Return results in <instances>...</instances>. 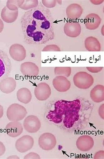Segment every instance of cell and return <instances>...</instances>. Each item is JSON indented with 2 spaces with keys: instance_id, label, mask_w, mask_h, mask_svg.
Returning <instances> with one entry per match:
<instances>
[{
  "instance_id": "cell-1",
  "label": "cell",
  "mask_w": 104,
  "mask_h": 159,
  "mask_svg": "<svg viewBox=\"0 0 104 159\" xmlns=\"http://www.w3.org/2000/svg\"><path fill=\"white\" fill-rule=\"evenodd\" d=\"M21 29L27 44H45L54 39V19L50 10L41 4L26 11L21 18Z\"/></svg>"
},
{
  "instance_id": "cell-2",
  "label": "cell",
  "mask_w": 104,
  "mask_h": 159,
  "mask_svg": "<svg viewBox=\"0 0 104 159\" xmlns=\"http://www.w3.org/2000/svg\"><path fill=\"white\" fill-rule=\"evenodd\" d=\"M54 105V110L50 111L47 116L48 120L51 122L63 123L65 127L70 128L79 120L81 103L78 99L73 101L58 100Z\"/></svg>"
},
{
  "instance_id": "cell-3",
  "label": "cell",
  "mask_w": 104,
  "mask_h": 159,
  "mask_svg": "<svg viewBox=\"0 0 104 159\" xmlns=\"http://www.w3.org/2000/svg\"><path fill=\"white\" fill-rule=\"evenodd\" d=\"M74 84L76 87L82 89H89L93 85L94 79L91 75L84 71H80L73 78Z\"/></svg>"
},
{
  "instance_id": "cell-4",
  "label": "cell",
  "mask_w": 104,
  "mask_h": 159,
  "mask_svg": "<svg viewBox=\"0 0 104 159\" xmlns=\"http://www.w3.org/2000/svg\"><path fill=\"white\" fill-rule=\"evenodd\" d=\"M27 114L26 109L18 103L11 104L7 111V118L12 121H19L23 120Z\"/></svg>"
},
{
  "instance_id": "cell-5",
  "label": "cell",
  "mask_w": 104,
  "mask_h": 159,
  "mask_svg": "<svg viewBox=\"0 0 104 159\" xmlns=\"http://www.w3.org/2000/svg\"><path fill=\"white\" fill-rule=\"evenodd\" d=\"M11 62L7 54L0 49V82L6 78L11 71Z\"/></svg>"
},
{
  "instance_id": "cell-6",
  "label": "cell",
  "mask_w": 104,
  "mask_h": 159,
  "mask_svg": "<svg viewBox=\"0 0 104 159\" xmlns=\"http://www.w3.org/2000/svg\"><path fill=\"white\" fill-rule=\"evenodd\" d=\"M57 144L56 139L53 134L46 132L42 134L38 139V144L42 149L46 151L52 150Z\"/></svg>"
},
{
  "instance_id": "cell-7",
  "label": "cell",
  "mask_w": 104,
  "mask_h": 159,
  "mask_svg": "<svg viewBox=\"0 0 104 159\" xmlns=\"http://www.w3.org/2000/svg\"><path fill=\"white\" fill-rule=\"evenodd\" d=\"M34 145V139L29 135H23L17 139L16 142V149L21 153L27 152L33 148Z\"/></svg>"
},
{
  "instance_id": "cell-8",
  "label": "cell",
  "mask_w": 104,
  "mask_h": 159,
  "mask_svg": "<svg viewBox=\"0 0 104 159\" xmlns=\"http://www.w3.org/2000/svg\"><path fill=\"white\" fill-rule=\"evenodd\" d=\"M41 127V122L39 118L34 115H31L25 118L23 127L27 132L31 133H36Z\"/></svg>"
},
{
  "instance_id": "cell-9",
  "label": "cell",
  "mask_w": 104,
  "mask_h": 159,
  "mask_svg": "<svg viewBox=\"0 0 104 159\" xmlns=\"http://www.w3.org/2000/svg\"><path fill=\"white\" fill-rule=\"evenodd\" d=\"M51 93V89L46 83H39L34 89V95L40 101L47 100L50 98Z\"/></svg>"
},
{
  "instance_id": "cell-10",
  "label": "cell",
  "mask_w": 104,
  "mask_h": 159,
  "mask_svg": "<svg viewBox=\"0 0 104 159\" xmlns=\"http://www.w3.org/2000/svg\"><path fill=\"white\" fill-rule=\"evenodd\" d=\"M9 54L13 59L17 61H22L25 59L26 56V49L22 45L15 43L10 47Z\"/></svg>"
},
{
  "instance_id": "cell-11",
  "label": "cell",
  "mask_w": 104,
  "mask_h": 159,
  "mask_svg": "<svg viewBox=\"0 0 104 159\" xmlns=\"http://www.w3.org/2000/svg\"><path fill=\"white\" fill-rule=\"evenodd\" d=\"M94 141L91 136L83 135L78 138L76 142L77 148L82 152H87L92 149L94 146Z\"/></svg>"
},
{
  "instance_id": "cell-12",
  "label": "cell",
  "mask_w": 104,
  "mask_h": 159,
  "mask_svg": "<svg viewBox=\"0 0 104 159\" xmlns=\"http://www.w3.org/2000/svg\"><path fill=\"white\" fill-rule=\"evenodd\" d=\"M20 71L24 76L35 77L39 74V69L38 66L34 63L26 62L21 64Z\"/></svg>"
},
{
  "instance_id": "cell-13",
  "label": "cell",
  "mask_w": 104,
  "mask_h": 159,
  "mask_svg": "<svg viewBox=\"0 0 104 159\" xmlns=\"http://www.w3.org/2000/svg\"><path fill=\"white\" fill-rule=\"evenodd\" d=\"M64 32L68 37L76 38L81 34V25L79 22L75 21L66 22L64 25Z\"/></svg>"
},
{
  "instance_id": "cell-14",
  "label": "cell",
  "mask_w": 104,
  "mask_h": 159,
  "mask_svg": "<svg viewBox=\"0 0 104 159\" xmlns=\"http://www.w3.org/2000/svg\"><path fill=\"white\" fill-rule=\"evenodd\" d=\"M54 89L59 92H65L70 89L71 83L67 78L63 76H56L52 81Z\"/></svg>"
},
{
  "instance_id": "cell-15",
  "label": "cell",
  "mask_w": 104,
  "mask_h": 159,
  "mask_svg": "<svg viewBox=\"0 0 104 159\" xmlns=\"http://www.w3.org/2000/svg\"><path fill=\"white\" fill-rule=\"evenodd\" d=\"M6 133L11 137L15 138L20 136L23 132V128L22 124L19 121H12L5 127Z\"/></svg>"
},
{
  "instance_id": "cell-16",
  "label": "cell",
  "mask_w": 104,
  "mask_h": 159,
  "mask_svg": "<svg viewBox=\"0 0 104 159\" xmlns=\"http://www.w3.org/2000/svg\"><path fill=\"white\" fill-rule=\"evenodd\" d=\"M101 18L98 15L91 13L87 15L84 19L85 26L87 29L93 30L98 28L101 23Z\"/></svg>"
},
{
  "instance_id": "cell-17",
  "label": "cell",
  "mask_w": 104,
  "mask_h": 159,
  "mask_svg": "<svg viewBox=\"0 0 104 159\" xmlns=\"http://www.w3.org/2000/svg\"><path fill=\"white\" fill-rule=\"evenodd\" d=\"M83 12L82 7L79 4L74 3L69 5L66 9V14L69 20H76L79 19Z\"/></svg>"
},
{
  "instance_id": "cell-18",
  "label": "cell",
  "mask_w": 104,
  "mask_h": 159,
  "mask_svg": "<svg viewBox=\"0 0 104 159\" xmlns=\"http://www.w3.org/2000/svg\"><path fill=\"white\" fill-rule=\"evenodd\" d=\"M17 87V82L12 77H7L0 82V90L3 93H11Z\"/></svg>"
},
{
  "instance_id": "cell-19",
  "label": "cell",
  "mask_w": 104,
  "mask_h": 159,
  "mask_svg": "<svg viewBox=\"0 0 104 159\" xmlns=\"http://www.w3.org/2000/svg\"><path fill=\"white\" fill-rule=\"evenodd\" d=\"M90 97L95 103L103 102L104 100V86L103 85H97L92 89L90 92Z\"/></svg>"
},
{
  "instance_id": "cell-20",
  "label": "cell",
  "mask_w": 104,
  "mask_h": 159,
  "mask_svg": "<svg viewBox=\"0 0 104 159\" xmlns=\"http://www.w3.org/2000/svg\"><path fill=\"white\" fill-rule=\"evenodd\" d=\"M85 48L90 52H98L101 51V46L98 39L93 37H88L84 41Z\"/></svg>"
},
{
  "instance_id": "cell-21",
  "label": "cell",
  "mask_w": 104,
  "mask_h": 159,
  "mask_svg": "<svg viewBox=\"0 0 104 159\" xmlns=\"http://www.w3.org/2000/svg\"><path fill=\"white\" fill-rule=\"evenodd\" d=\"M19 11H12L5 6L1 12V18L4 22L7 23L15 22L18 18Z\"/></svg>"
},
{
  "instance_id": "cell-22",
  "label": "cell",
  "mask_w": 104,
  "mask_h": 159,
  "mask_svg": "<svg viewBox=\"0 0 104 159\" xmlns=\"http://www.w3.org/2000/svg\"><path fill=\"white\" fill-rule=\"evenodd\" d=\"M17 98L21 103L27 104L32 100V94L29 89L26 88L20 89L17 92Z\"/></svg>"
},
{
  "instance_id": "cell-23",
  "label": "cell",
  "mask_w": 104,
  "mask_h": 159,
  "mask_svg": "<svg viewBox=\"0 0 104 159\" xmlns=\"http://www.w3.org/2000/svg\"><path fill=\"white\" fill-rule=\"evenodd\" d=\"M38 5L39 2L37 0H19V8L22 10H30Z\"/></svg>"
},
{
  "instance_id": "cell-24",
  "label": "cell",
  "mask_w": 104,
  "mask_h": 159,
  "mask_svg": "<svg viewBox=\"0 0 104 159\" xmlns=\"http://www.w3.org/2000/svg\"><path fill=\"white\" fill-rule=\"evenodd\" d=\"M54 73L56 76L69 77L71 74V68L69 67H55L54 69Z\"/></svg>"
},
{
  "instance_id": "cell-25",
  "label": "cell",
  "mask_w": 104,
  "mask_h": 159,
  "mask_svg": "<svg viewBox=\"0 0 104 159\" xmlns=\"http://www.w3.org/2000/svg\"><path fill=\"white\" fill-rule=\"evenodd\" d=\"M6 6L9 10L17 11L19 8V0H8Z\"/></svg>"
},
{
  "instance_id": "cell-26",
  "label": "cell",
  "mask_w": 104,
  "mask_h": 159,
  "mask_svg": "<svg viewBox=\"0 0 104 159\" xmlns=\"http://www.w3.org/2000/svg\"><path fill=\"white\" fill-rule=\"evenodd\" d=\"M59 47L55 44L48 45L44 48L42 50L43 52H60Z\"/></svg>"
},
{
  "instance_id": "cell-27",
  "label": "cell",
  "mask_w": 104,
  "mask_h": 159,
  "mask_svg": "<svg viewBox=\"0 0 104 159\" xmlns=\"http://www.w3.org/2000/svg\"><path fill=\"white\" fill-rule=\"evenodd\" d=\"M42 3L46 8H53L56 5L57 1L55 0H42Z\"/></svg>"
},
{
  "instance_id": "cell-28",
  "label": "cell",
  "mask_w": 104,
  "mask_h": 159,
  "mask_svg": "<svg viewBox=\"0 0 104 159\" xmlns=\"http://www.w3.org/2000/svg\"><path fill=\"white\" fill-rule=\"evenodd\" d=\"M24 159H40V157L36 152H31L26 154L24 157Z\"/></svg>"
},
{
  "instance_id": "cell-29",
  "label": "cell",
  "mask_w": 104,
  "mask_h": 159,
  "mask_svg": "<svg viewBox=\"0 0 104 159\" xmlns=\"http://www.w3.org/2000/svg\"><path fill=\"white\" fill-rule=\"evenodd\" d=\"M87 69L88 71H90V72H92L93 73H97L98 72H100L102 71V69H103V67H87Z\"/></svg>"
},
{
  "instance_id": "cell-30",
  "label": "cell",
  "mask_w": 104,
  "mask_h": 159,
  "mask_svg": "<svg viewBox=\"0 0 104 159\" xmlns=\"http://www.w3.org/2000/svg\"><path fill=\"white\" fill-rule=\"evenodd\" d=\"M94 159H104V151L101 150L96 152L94 157Z\"/></svg>"
},
{
  "instance_id": "cell-31",
  "label": "cell",
  "mask_w": 104,
  "mask_h": 159,
  "mask_svg": "<svg viewBox=\"0 0 104 159\" xmlns=\"http://www.w3.org/2000/svg\"><path fill=\"white\" fill-rule=\"evenodd\" d=\"M98 114L101 118L102 119H104V104L100 106L98 109Z\"/></svg>"
},
{
  "instance_id": "cell-32",
  "label": "cell",
  "mask_w": 104,
  "mask_h": 159,
  "mask_svg": "<svg viewBox=\"0 0 104 159\" xmlns=\"http://www.w3.org/2000/svg\"><path fill=\"white\" fill-rule=\"evenodd\" d=\"M5 150L6 149L5 145L2 142L0 141V157L5 154Z\"/></svg>"
},
{
  "instance_id": "cell-33",
  "label": "cell",
  "mask_w": 104,
  "mask_h": 159,
  "mask_svg": "<svg viewBox=\"0 0 104 159\" xmlns=\"http://www.w3.org/2000/svg\"><path fill=\"white\" fill-rule=\"evenodd\" d=\"M4 28V24L2 20L0 19V34L2 32Z\"/></svg>"
},
{
  "instance_id": "cell-34",
  "label": "cell",
  "mask_w": 104,
  "mask_h": 159,
  "mask_svg": "<svg viewBox=\"0 0 104 159\" xmlns=\"http://www.w3.org/2000/svg\"><path fill=\"white\" fill-rule=\"evenodd\" d=\"M4 115V108L2 105H0V119L3 117Z\"/></svg>"
},
{
  "instance_id": "cell-35",
  "label": "cell",
  "mask_w": 104,
  "mask_h": 159,
  "mask_svg": "<svg viewBox=\"0 0 104 159\" xmlns=\"http://www.w3.org/2000/svg\"><path fill=\"white\" fill-rule=\"evenodd\" d=\"M7 159H20V158L17 155H12L8 157Z\"/></svg>"
}]
</instances>
